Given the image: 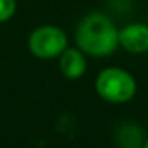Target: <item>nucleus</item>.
<instances>
[{"label":"nucleus","instance_id":"nucleus-1","mask_svg":"<svg viewBox=\"0 0 148 148\" xmlns=\"http://www.w3.org/2000/svg\"><path fill=\"white\" fill-rule=\"evenodd\" d=\"M77 45L83 53L96 58L108 56L119 45V30L108 16L91 13L80 21L75 32Z\"/></svg>","mask_w":148,"mask_h":148},{"label":"nucleus","instance_id":"nucleus-2","mask_svg":"<svg viewBox=\"0 0 148 148\" xmlns=\"http://www.w3.org/2000/svg\"><path fill=\"white\" fill-rule=\"evenodd\" d=\"M96 91L107 102L124 103L135 96L137 83L129 72L118 67H108L97 77Z\"/></svg>","mask_w":148,"mask_h":148},{"label":"nucleus","instance_id":"nucleus-3","mask_svg":"<svg viewBox=\"0 0 148 148\" xmlns=\"http://www.w3.org/2000/svg\"><path fill=\"white\" fill-rule=\"evenodd\" d=\"M67 48V35L56 26L37 27L29 37V49L40 59H53Z\"/></svg>","mask_w":148,"mask_h":148},{"label":"nucleus","instance_id":"nucleus-4","mask_svg":"<svg viewBox=\"0 0 148 148\" xmlns=\"http://www.w3.org/2000/svg\"><path fill=\"white\" fill-rule=\"evenodd\" d=\"M119 45L132 54H142L148 51V26L134 23L119 30Z\"/></svg>","mask_w":148,"mask_h":148},{"label":"nucleus","instance_id":"nucleus-5","mask_svg":"<svg viewBox=\"0 0 148 148\" xmlns=\"http://www.w3.org/2000/svg\"><path fill=\"white\" fill-rule=\"evenodd\" d=\"M59 67L64 77L77 80L86 72V59L83 51L77 48H65L59 56Z\"/></svg>","mask_w":148,"mask_h":148},{"label":"nucleus","instance_id":"nucleus-6","mask_svg":"<svg viewBox=\"0 0 148 148\" xmlns=\"http://www.w3.org/2000/svg\"><path fill=\"white\" fill-rule=\"evenodd\" d=\"M143 142L142 138V132L138 127L132 124H124L121 126V129L118 131V143L119 147L124 148H138V145Z\"/></svg>","mask_w":148,"mask_h":148},{"label":"nucleus","instance_id":"nucleus-7","mask_svg":"<svg viewBox=\"0 0 148 148\" xmlns=\"http://www.w3.org/2000/svg\"><path fill=\"white\" fill-rule=\"evenodd\" d=\"M16 11V0H0V23L8 21Z\"/></svg>","mask_w":148,"mask_h":148},{"label":"nucleus","instance_id":"nucleus-8","mask_svg":"<svg viewBox=\"0 0 148 148\" xmlns=\"http://www.w3.org/2000/svg\"><path fill=\"white\" fill-rule=\"evenodd\" d=\"M143 148H148V138H147V142L143 143Z\"/></svg>","mask_w":148,"mask_h":148}]
</instances>
